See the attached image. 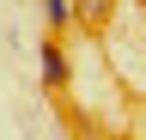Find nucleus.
I'll return each mask as SVG.
<instances>
[{
  "instance_id": "nucleus-1",
  "label": "nucleus",
  "mask_w": 146,
  "mask_h": 140,
  "mask_svg": "<svg viewBox=\"0 0 146 140\" xmlns=\"http://www.w3.org/2000/svg\"><path fill=\"white\" fill-rule=\"evenodd\" d=\"M36 73H43L49 92H61V85H67V55H61V43H55V37L36 43Z\"/></svg>"
},
{
  "instance_id": "nucleus-2",
  "label": "nucleus",
  "mask_w": 146,
  "mask_h": 140,
  "mask_svg": "<svg viewBox=\"0 0 146 140\" xmlns=\"http://www.w3.org/2000/svg\"><path fill=\"white\" fill-rule=\"evenodd\" d=\"M116 6H122V0H73V25H91V31H98V25L116 19Z\"/></svg>"
},
{
  "instance_id": "nucleus-3",
  "label": "nucleus",
  "mask_w": 146,
  "mask_h": 140,
  "mask_svg": "<svg viewBox=\"0 0 146 140\" xmlns=\"http://www.w3.org/2000/svg\"><path fill=\"white\" fill-rule=\"evenodd\" d=\"M43 25H49V37H61L73 25V0H43Z\"/></svg>"
},
{
  "instance_id": "nucleus-4",
  "label": "nucleus",
  "mask_w": 146,
  "mask_h": 140,
  "mask_svg": "<svg viewBox=\"0 0 146 140\" xmlns=\"http://www.w3.org/2000/svg\"><path fill=\"white\" fill-rule=\"evenodd\" d=\"M110 140H128V134H110Z\"/></svg>"
}]
</instances>
